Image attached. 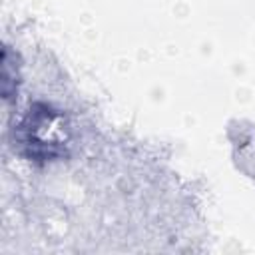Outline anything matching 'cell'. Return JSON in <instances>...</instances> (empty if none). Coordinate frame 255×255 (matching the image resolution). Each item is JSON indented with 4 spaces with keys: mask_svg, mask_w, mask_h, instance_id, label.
Listing matches in <instances>:
<instances>
[{
    "mask_svg": "<svg viewBox=\"0 0 255 255\" xmlns=\"http://www.w3.org/2000/svg\"><path fill=\"white\" fill-rule=\"evenodd\" d=\"M16 141L30 159H54L64 153V116L48 106H34L16 128Z\"/></svg>",
    "mask_w": 255,
    "mask_h": 255,
    "instance_id": "6da1fadb",
    "label": "cell"
}]
</instances>
